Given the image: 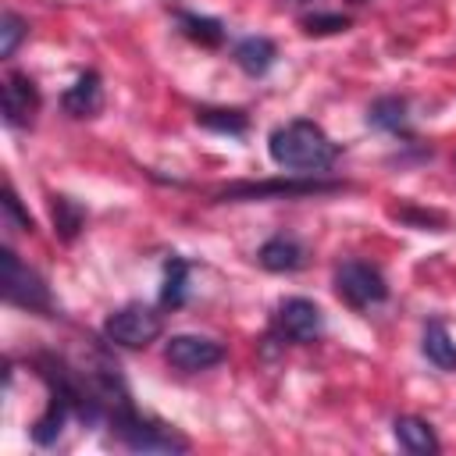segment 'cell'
Returning a JSON list of instances; mask_svg holds the SVG:
<instances>
[{"mask_svg": "<svg viewBox=\"0 0 456 456\" xmlns=\"http://www.w3.org/2000/svg\"><path fill=\"white\" fill-rule=\"evenodd\" d=\"M267 153L289 175H324L338 160L342 146L317 121L292 118L267 135Z\"/></svg>", "mask_w": 456, "mask_h": 456, "instance_id": "1", "label": "cell"}, {"mask_svg": "<svg viewBox=\"0 0 456 456\" xmlns=\"http://www.w3.org/2000/svg\"><path fill=\"white\" fill-rule=\"evenodd\" d=\"M107 428H110L114 438H118L125 449H132V452H167V456H175V452H189V449H192V442H189L178 428L164 424L160 417L139 413L135 406H128V410H121L118 417H110Z\"/></svg>", "mask_w": 456, "mask_h": 456, "instance_id": "2", "label": "cell"}, {"mask_svg": "<svg viewBox=\"0 0 456 456\" xmlns=\"http://www.w3.org/2000/svg\"><path fill=\"white\" fill-rule=\"evenodd\" d=\"M342 182H328L317 175H281V178H260V182H228L214 192L217 203H249V200H306V196H328L342 192Z\"/></svg>", "mask_w": 456, "mask_h": 456, "instance_id": "3", "label": "cell"}, {"mask_svg": "<svg viewBox=\"0 0 456 456\" xmlns=\"http://www.w3.org/2000/svg\"><path fill=\"white\" fill-rule=\"evenodd\" d=\"M4 299L11 306H21V310L43 314V317H53V310H57L46 278L36 267H28L11 246L4 249Z\"/></svg>", "mask_w": 456, "mask_h": 456, "instance_id": "4", "label": "cell"}, {"mask_svg": "<svg viewBox=\"0 0 456 456\" xmlns=\"http://www.w3.org/2000/svg\"><path fill=\"white\" fill-rule=\"evenodd\" d=\"M331 285H335V296L353 310H370L388 299V281L381 267L370 260H342L335 267Z\"/></svg>", "mask_w": 456, "mask_h": 456, "instance_id": "5", "label": "cell"}, {"mask_svg": "<svg viewBox=\"0 0 456 456\" xmlns=\"http://www.w3.org/2000/svg\"><path fill=\"white\" fill-rule=\"evenodd\" d=\"M160 331H164V321L146 303H125L121 310H114L103 321V338L121 346V349H142V346L157 342Z\"/></svg>", "mask_w": 456, "mask_h": 456, "instance_id": "6", "label": "cell"}, {"mask_svg": "<svg viewBox=\"0 0 456 456\" xmlns=\"http://www.w3.org/2000/svg\"><path fill=\"white\" fill-rule=\"evenodd\" d=\"M271 335L292 346H310L324 335V314L314 299L306 296H289L278 303L274 321H271Z\"/></svg>", "mask_w": 456, "mask_h": 456, "instance_id": "7", "label": "cell"}, {"mask_svg": "<svg viewBox=\"0 0 456 456\" xmlns=\"http://www.w3.org/2000/svg\"><path fill=\"white\" fill-rule=\"evenodd\" d=\"M164 360L182 374H196V370L217 367L224 360V346L207 335H171L164 342Z\"/></svg>", "mask_w": 456, "mask_h": 456, "instance_id": "8", "label": "cell"}, {"mask_svg": "<svg viewBox=\"0 0 456 456\" xmlns=\"http://www.w3.org/2000/svg\"><path fill=\"white\" fill-rule=\"evenodd\" d=\"M39 103H43L39 86L25 71H11L4 78V121L11 128H28L39 114Z\"/></svg>", "mask_w": 456, "mask_h": 456, "instance_id": "9", "label": "cell"}, {"mask_svg": "<svg viewBox=\"0 0 456 456\" xmlns=\"http://www.w3.org/2000/svg\"><path fill=\"white\" fill-rule=\"evenodd\" d=\"M256 264H260L264 271H271V274H292V271H299V267L306 264V246H303L296 235L278 232V235H271V239L256 249Z\"/></svg>", "mask_w": 456, "mask_h": 456, "instance_id": "10", "label": "cell"}, {"mask_svg": "<svg viewBox=\"0 0 456 456\" xmlns=\"http://www.w3.org/2000/svg\"><path fill=\"white\" fill-rule=\"evenodd\" d=\"M61 107L71 118H96L103 110V82L96 71H82L64 93H61Z\"/></svg>", "mask_w": 456, "mask_h": 456, "instance_id": "11", "label": "cell"}, {"mask_svg": "<svg viewBox=\"0 0 456 456\" xmlns=\"http://www.w3.org/2000/svg\"><path fill=\"white\" fill-rule=\"evenodd\" d=\"M392 435L399 442V449H406L410 456H435L442 449L435 428L424 420V417H413V413H403L392 420Z\"/></svg>", "mask_w": 456, "mask_h": 456, "instance_id": "12", "label": "cell"}, {"mask_svg": "<svg viewBox=\"0 0 456 456\" xmlns=\"http://www.w3.org/2000/svg\"><path fill=\"white\" fill-rule=\"evenodd\" d=\"M232 61H235L249 78H260V75H267V71L274 68L278 46H274V39H267V36H246V39L235 43Z\"/></svg>", "mask_w": 456, "mask_h": 456, "instance_id": "13", "label": "cell"}, {"mask_svg": "<svg viewBox=\"0 0 456 456\" xmlns=\"http://www.w3.org/2000/svg\"><path fill=\"white\" fill-rule=\"evenodd\" d=\"M367 125L378 128V132L406 135L410 132V103L403 96H378L367 107Z\"/></svg>", "mask_w": 456, "mask_h": 456, "instance_id": "14", "label": "cell"}, {"mask_svg": "<svg viewBox=\"0 0 456 456\" xmlns=\"http://www.w3.org/2000/svg\"><path fill=\"white\" fill-rule=\"evenodd\" d=\"M68 417H75V413H71V406H68L61 395H53V392H50L46 410L32 420V431H28V435H32V442H36V445H43V449H46V445H57V438L64 435Z\"/></svg>", "mask_w": 456, "mask_h": 456, "instance_id": "15", "label": "cell"}, {"mask_svg": "<svg viewBox=\"0 0 456 456\" xmlns=\"http://www.w3.org/2000/svg\"><path fill=\"white\" fill-rule=\"evenodd\" d=\"M420 353L438 367V370H456V342L442 321H428L420 335Z\"/></svg>", "mask_w": 456, "mask_h": 456, "instance_id": "16", "label": "cell"}, {"mask_svg": "<svg viewBox=\"0 0 456 456\" xmlns=\"http://www.w3.org/2000/svg\"><path fill=\"white\" fill-rule=\"evenodd\" d=\"M175 18H178V28H182L185 39H192V43H200L207 50H214V46L224 43V21L221 18L196 14V11H178Z\"/></svg>", "mask_w": 456, "mask_h": 456, "instance_id": "17", "label": "cell"}, {"mask_svg": "<svg viewBox=\"0 0 456 456\" xmlns=\"http://www.w3.org/2000/svg\"><path fill=\"white\" fill-rule=\"evenodd\" d=\"M196 125H203V128H210L217 135H235V139L249 132V118L239 107H200L196 110Z\"/></svg>", "mask_w": 456, "mask_h": 456, "instance_id": "18", "label": "cell"}, {"mask_svg": "<svg viewBox=\"0 0 456 456\" xmlns=\"http://www.w3.org/2000/svg\"><path fill=\"white\" fill-rule=\"evenodd\" d=\"M189 296V260L167 256L164 260V281H160V306H182Z\"/></svg>", "mask_w": 456, "mask_h": 456, "instance_id": "19", "label": "cell"}, {"mask_svg": "<svg viewBox=\"0 0 456 456\" xmlns=\"http://www.w3.org/2000/svg\"><path fill=\"white\" fill-rule=\"evenodd\" d=\"M50 217H53V232L64 242H71L82 232V224H86V210L71 196H50Z\"/></svg>", "mask_w": 456, "mask_h": 456, "instance_id": "20", "label": "cell"}, {"mask_svg": "<svg viewBox=\"0 0 456 456\" xmlns=\"http://www.w3.org/2000/svg\"><path fill=\"white\" fill-rule=\"evenodd\" d=\"M21 39H28V21L14 11H4L0 14V57H14Z\"/></svg>", "mask_w": 456, "mask_h": 456, "instance_id": "21", "label": "cell"}, {"mask_svg": "<svg viewBox=\"0 0 456 456\" xmlns=\"http://www.w3.org/2000/svg\"><path fill=\"white\" fill-rule=\"evenodd\" d=\"M299 28L306 36H335V32H346L349 28V18L338 14V11H314V14L299 18Z\"/></svg>", "mask_w": 456, "mask_h": 456, "instance_id": "22", "label": "cell"}, {"mask_svg": "<svg viewBox=\"0 0 456 456\" xmlns=\"http://www.w3.org/2000/svg\"><path fill=\"white\" fill-rule=\"evenodd\" d=\"M4 217H7V224H11V228H18V232H36L32 214L21 207V200H18V192H14L11 185L4 189Z\"/></svg>", "mask_w": 456, "mask_h": 456, "instance_id": "23", "label": "cell"}, {"mask_svg": "<svg viewBox=\"0 0 456 456\" xmlns=\"http://www.w3.org/2000/svg\"><path fill=\"white\" fill-rule=\"evenodd\" d=\"M399 221H410V224H417L420 232H445V217L442 214H435V210H413V207H403V210H392Z\"/></svg>", "mask_w": 456, "mask_h": 456, "instance_id": "24", "label": "cell"}, {"mask_svg": "<svg viewBox=\"0 0 456 456\" xmlns=\"http://www.w3.org/2000/svg\"><path fill=\"white\" fill-rule=\"evenodd\" d=\"M296 4H310V0H296Z\"/></svg>", "mask_w": 456, "mask_h": 456, "instance_id": "25", "label": "cell"}]
</instances>
